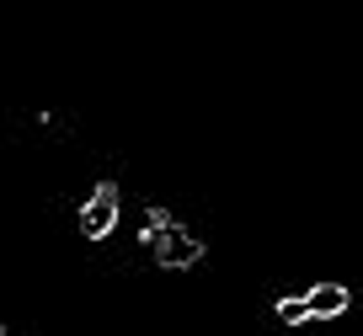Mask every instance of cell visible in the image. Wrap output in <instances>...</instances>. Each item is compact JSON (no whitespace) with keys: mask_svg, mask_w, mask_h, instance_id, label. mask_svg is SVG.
<instances>
[{"mask_svg":"<svg viewBox=\"0 0 363 336\" xmlns=\"http://www.w3.org/2000/svg\"><path fill=\"white\" fill-rule=\"evenodd\" d=\"M113 224H118V187H113V181H102V187L91 192V203L80 208V235L102 240V235H113Z\"/></svg>","mask_w":363,"mask_h":336,"instance_id":"obj_2","label":"cell"},{"mask_svg":"<svg viewBox=\"0 0 363 336\" xmlns=\"http://www.w3.org/2000/svg\"><path fill=\"white\" fill-rule=\"evenodd\" d=\"M278 320H284V325H305V320H315V315H310V299H278Z\"/></svg>","mask_w":363,"mask_h":336,"instance_id":"obj_4","label":"cell"},{"mask_svg":"<svg viewBox=\"0 0 363 336\" xmlns=\"http://www.w3.org/2000/svg\"><path fill=\"white\" fill-rule=\"evenodd\" d=\"M305 299H310V315H315V320H337V315L352 304V293L342 289V283H315Z\"/></svg>","mask_w":363,"mask_h":336,"instance_id":"obj_3","label":"cell"},{"mask_svg":"<svg viewBox=\"0 0 363 336\" xmlns=\"http://www.w3.org/2000/svg\"><path fill=\"white\" fill-rule=\"evenodd\" d=\"M145 246H155V262L160 267H171V272H182V267H198L203 262V240L198 235H187L182 224H150L145 230Z\"/></svg>","mask_w":363,"mask_h":336,"instance_id":"obj_1","label":"cell"}]
</instances>
